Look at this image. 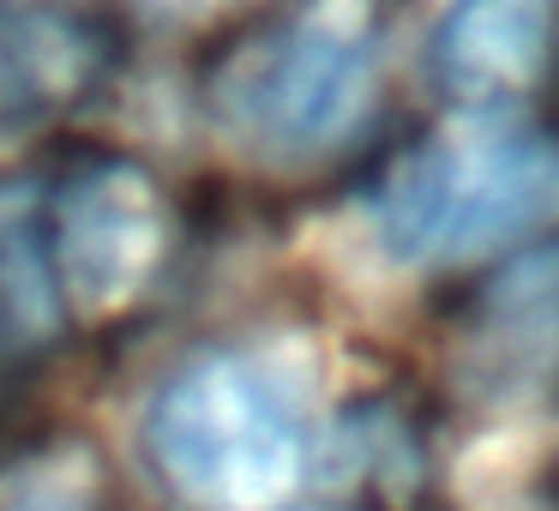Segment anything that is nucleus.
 Returning a JSON list of instances; mask_svg holds the SVG:
<instances>
[{"label":"nucleus","mask_w":559,"mask_h":511,"mask_svg":"<svg viewBox=\"0 0 559 511\" xmlns=\"http://www.w3.org/2000/svg\"><path fill=\"white\" fill-rule=\"evenodd\" d=\"M367 205L397 265H469L559 223V139L487 103L445 133L403 145Z\"/></svg>","instance_id":"1"},{"label":"nucleus","mask_w":559,"mask_h":511,"mask_svg":"<svg viewBox=\"0 0 559 511\" xmlns=\"http://www.w3.org/2000/svg\"><path fill=\"white\" fill-rule=\"evenodd\" d=\"M379 0H289L253 19L217 55L205 109L229 145L271 163H307L361 133L379 97Z\"/></svg>","instance_id":"2"},{"label":"nucleus","mask_w":559,"mask_h":511,"mask_svg":"<svg viewBox=\"0 0 559 511\" xmlns=\"http://www.w3.org/2000/svg\"><path fill=\"white\" fill-rule=\"evenodd\" d=\"M307 391L277 349L223 343L175 367L145 409V451L205 511H277L307 470Z\"/></svg>","instance_id":"3"},{"label":"nucleus","mask_w":559,"mask_h":511,"mask_svg":"<svg viewBox=\"0 0 559 511\" xmlns=\"http://www.w3.org/2000/svg\"><path fill=\"white\" fill-rule=\"evenodd\" d=\"M43 259L55 295L79 319H115L163 277L169 199L133 157H91L67 169L43 217Z\"/></svg>","instance_id":"4"},{"label":"nucleus","mask_w":559,"mask_h":511,"mask_svg":"<svg viewBox=\"0 0 559 511\" xmlns=\"http://www.w3.org/2000/svg\"><path fill=\"white\" fill-rule=\"evenodd\" d=\"M121 49L109 0H0V133L97 103L121 73Z\"/></svg>","instance_id":"5"},{"label":"nucleus","mask_w":559,"mask_h":511,"mask_svg":"<svg viewBox=\"0 0 559 511\" xmlns=\"http://www.w3.org/2000/svg\"><path fill=\"white\" fill-rule=\"evenodd\" d=\"M469 361L481 391L559 409V241L511 259L469 301Z\"/></svg>","instance_id":"6"},{"label":"nucleus","mask_w":559,"mask_h":511,"mask_svg":"<svg viewBox=\"0 0 559 511\" xmlns=\"http://www.w3.org/2000/svg\"><path fill=\"white\" fill-rule=\"evenodd\" d=\"M559 0H457L433 37V73L463 109L518 97L554 55Z\"/></svg>","instance_id":"7"},{"label":"nucleus","mask_w":559,"mask_h":511,"mask_svg":"<svg viewBox=\"0 0 559 511\" xmlns=\"http://www.w3.org/2000/svg\"><path fill=\"white\" fill-rule=\"evenodd\" d=\"M0 511H103V487L85 457H37L0 487Z\"/></svg>","instance_id":"8"},{"label":"nucleus","mask_w":559,"mask_h":511,"mask_svg":"<svg viewBox=\"0 0 559 511\" xmlns=\"http://www.w3.org/2000/svg\"><path fill=\"white\" fill-rule=\"evenodd\" d=\"M145 13H163V19H187V25H205V19H229L241 7H265V0H133Z\"/></svg>","instance_id":"9"}]
</instances>
